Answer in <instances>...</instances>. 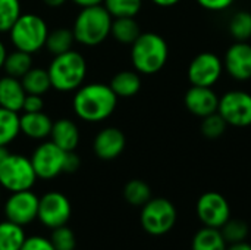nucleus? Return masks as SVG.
I'll return each instance as SVG.
<instances>
[{"mask_svg": "<svg viewBox=\"0 0 251 250\" xmlns=\"http://www.w3.org/2000/svg\"><path fill=\"white\" fill-rule=\"evenodd\" d=\"M40 197L32 190L10 193L3 206L4 220L26 227L37 220Z\"/></svg>", "mask_w": 251, "mask_h": 250, "instance_id": "9d476101", "label": "nucleus"}, {"mask_svg": "<svg viewBox=\"0 0 251 250\" xmlns=\"http://www.w3.org/2000/svg\"><path fill=\"white\" fill-rule=\"evenodd\" d=\"M26 239L22 225L12 221H0V250H21Z\"/></svg>", "mask_w": 251, "mask_h": 250, "instance_id": "4be33fe9", "label": "nucleus"}, {"mask_svg": "<svg viewBox=\"0 0 251 250\" xmlns=\"http://www.w3.org/2000/svg\"><path fill=\"white\" fill-rule=\"evenodd\" d=\"M219 230H221L222 237L225 239L226 245L244 242L249 236V225L243 220L229 218Z\"/></svg>", "mask_w": 251, "mask_h": 250, "instance_id": "7c9ffc66", "label": "nucleus"}, {"mask_svg": "<svg viewBox=\"0 0 251 250\" xmlns=\"http://www.w3.org/2000/svg\"><path fill=\"white\" fill-rule=\"evenodd\" d=\"M25 96L26 93L19 78L9 75L0 78V108L19 112L22 111Z\"/></svg>", "mask_w": 251, "mask_h": 250, "instance_id": "a211bd4d", "label": "nucleus"}, {"mask_svg": "<svg viewBox=\"0 0 251 250\" xmlns=\"http://www.w3.org/2000/svg\"><path fill=\"white\" fill-rule=\"evenodd\" d=\"M169 47L166 40L156 32H141L131 44V60L137 72L157 74L168 62Z\"/></svg>", "mask_w": 251, "mask_h": 250, "instance_id": "f03ea898", "label": "nucleus"}, {"mask_svg": "<svg viewBox=\"0 0 251 250\" xmlns=\"http://www.w3.org/2000/svg\"><path fill=\"white\" fill-rule=\"evenodd\" d=\"M156 6H160V7H171V6H175L178 4L181 0H151Z\"/></svg>", "mask_w": 251, "mask_h": 250, "instance_id": "a19ab883", "label": "nucleus"}, {"mask_svg": "<svg viewBox=\"0 0 251 250\" xmlns=\"http://www.w3.org/2000/svg\"><path fill=\"white\" fill-rule=\"evenodd\" d=\"M224 71V62L218 55L212 52H203L190 62L188 81L191 85L213 87L221 80Z\"/></svg>", "mask_w": 251, "mask_h": 250, "instance_id": "ddd939ff", "label": "nucleus"}, {"mask_svg": "<svg viewBox=\"0 0 251 250\" xmlns=\"http://www.w3.org/2000/svg\"><path fill=\"white\" fill-rule=\"evenodd\" d=\"M6 153H7V150H6V147H0V161L6 156Z\"/></svg>", "mask_w": 251, "mask_h": 250, "instance_id": "c03bdc74", "label": "nucleus"}, {"mask_svg": "<svg viewBox=\"0 0 251 250\" xmlns=\"http://www.w3.org/2000/svg\"><path fill=\"white\" fill-rule=\"evenodd\" d=\"M75 4H78L79 7H90V6H99L103 4L104 0H72Z\"/></svg>", "mask_w": 251, "mask_h": 250, "instance_id": "58836bf2", "label": "nucleus"}, {"mask_svg": "<svg viewBox=\"0 0 251 250\" xmlns=\"http://www.w3.org/2000/svg\"><path fill=\"white\" fill-rule=\"evenodd\" d=\"M21 250H56L50 239L44 236H26Z\"/></svg>", "mask_w": 251, "mask_h": 250, "instance_id": "f704fd0d", "label": "nucleus"}, {"mask_svg": "<svg viewBox=\"0 0 251 250\" xmlns=\"http://www.w3.org/2000/svg\"><path fill=\"white\" fill-rule=\"evenodd\" d=\"M184 103L190 113L204 118L218 112L219 96L215 93L213 87L191 85L184 96Z\"/></svg>", "mask_w": 251, "mask_h": 250, "instance_id": "2eb2a0df", "label": "nucleus"}, {"mask_svg": "<svg viewBox=\"0 0 251 250\" xmlns=\"http://www.w3.org/2000/svg\"><path fill=\"white\" fill-rule=\"evenodd\" d=\"M196 212L203 227L221 228L231 218L229 202L218 192L203 193L196 205Z\"/></svg>", "mask_w": 251, "mask_h": 250, "instance_id": "f8f14e48", "label": "nucleus"}, {"mask_svg": "<svg viewBox=\"0 0 251 250\" xmlns=\"http://www.w3.org/2000/svg\"><path fill=\"white\" fill-rule=\"evenodd\" d=\"M110 88L113 90V93L118 97H132L135 96L140 88H141V78L138 75V72L134 71H122L119 74H116L112 81H110Z\"/></svg>", "mask_w": 251, "mask_h": 250, "instance_id": "aec40b11", "label": "nucleus"}, {"mask_svg": "<svg viewBox=\"0 0 251 250\" xmlns=\"http://www.w3.org/2000/svg\"><path fill=\"white\" fill-rule=\"evenodd\" d=\"M228 31L235 41H249L251 38V12L238 10L228 22Z\"/></svg>", "mask_w": 251, "mask_h": 250, "instance_id": "bb28decb", "label": "nucleus"}, {"mask_svg": "<svg viewBox=\"0 0 251 250\" xmlns=\"http://www.w3.org/2000/svg\"><path fill=\"white\" fill-rule=\"evenodd\" d=\"M226 246L221 230L210 227L200 228L191 242V250H226Z\"/></svg>", "mask_w": 251, "mask_h": 250, "instance_id": "412c9836", "label": "nucleus"}, {"mask_svg": "<svg viewBox=\"0 0 251 250\" xmlns=\"http://www.w3.org/2000/svg\"><path fill=\"white\" fill-rule=\"evenodd\" d=\"M81 165V159L75 152H66L65 155V161H63V172L72 174L75 171H78Z\"/></svg>", "mask_w": 251, "mask_h": 250, "instance_id": "4c0bfd02", "label": "nucleus"}, {"mask_svg": "<svg viewBox=\"0 0 251 250\" xmlns=\"http://www.w3.org/2000/svg\"><path fill=\"white\" fill-rule=\"evenodd\" d=\"M6 56H7L6 47H4V44H3V43L0 41V69H1V68H3V65H4Z\"/></svg>", "mask_w": 251, "mask_h": 250, "instance_id": "79ce46f5", "label": "nucleus"}, {"mask_svg": "<svg viewBox=\"0 0 251 250\" xmlns=\"http://www.w3.org/2000/svg\"><path fill=\"white\" fill-rule=\"evenodd\" d=\"M196 1L209 12H224L229 9L235 0H196Z\"/></svg>", "mask_w": 251, "mask_h": 250, "instance_id": "c9c22d12", "label": "nucleus"}, {"mask_svg": "<svg viewBox=\"0 0 251 250\" xmlns=\"http://www.w3.org/2000/svg\"><path fill=\"white\" fill-rule=\"evenodd\" d=\"M225 72L235 81H249L251 78V44L249 41H235L228 47L222 59Z\"/></svg>", "mask_w": 251, "mask_h": 250, "instance_id": "4468645a", "label": "nucleus"}, {"mask_svg": "<svg viewBox=\"0 0 251 250\" xmlns=\"http://www.w3.org/2000/svg\"><path fill=\"white\" fill-rule=\"evenodd\" d=\"M10 41L16 50H22L25 53H37L46 46V40L49 35L47 24L43 18L34 13H21L13 27L9 31Z\"/></svg>", "mask_w": 251, "mask_h": 250, "instance_id": "39448f33", "label": "nucleus"}, {"mask_svg": "<svg viewBox=\"0 0 251 250\" xmlns=\"http://www.w3.org/2000/svg\"><path fill=\"white\" fill-rule=\"evenodd\" d=\"M43 108H44V102H43L41 96H37V94H26L25 96L24 106H22L24 112H41Z\"/></svg>", "mask_w": 251, "mask_h": 250, "instance_id": "e433bc0d", "label": "nucleus"}, {"mask_svg": "<svg viewBox=\"0 0 251 250\" xmlns=\"http://www.w3.org/2000/svg\"><path fill=\"white\" fill-rule=\"evenodd\" d=\"M21 133L18 112L0 108V147H6Z\"/></svg>", "mask_w": 251, "mask_h": 250, "instance_id": "393cba45", "label": "nucleus"}, {"mask_svg": "<svg viewBox=\"0 0 251 250\" xmlns=\"http://www.w3.org/2000/svg\"><path fill=\"white\" fill-rule=\"evenodd\" d=\"M226 127H228V124L225 122V119L218 112H215L209 116L201 118L200 130L204 137L213 140V139H219L221 136H224L226 131Z\"/></svg>", "mask_w": 251, "mask_h": 250, "instance_id": "473e14b6", "label": "nucleus"}, {"mask_svg": "<svg viewBox=\"0 0 251 250\" xmlns=\"http://www.w3.org/2000/svg\"><path fill=\"white\" fill-rule=\"evenodd\" d=\"M21 83L26 94L43 96L49 88H51L50 77L47 69L43 68H31L22 78Z\"/></svg>", "mask_w": 251, "mask_h": 250, "instance_id": "b1692460", "label": "nucleus"}, {"mask_svg": "<svg viewBox=\"0 0 251 250\" xmlns=\"http://www.w3.org/2000/svg\"><path fill=\"white\" fill-rule=\"evenodd\" d=\"M218 113L235 128L251 125V94L244 90H229L219 97Z\"/></svg>", "mask_w": 251, "mask_h": 250, "instance_id": "6e6552de", "label": "nucleus"}, {"mask_svg": "<svg viewBox=\"0 0 251 250\" xmlns=\"http://www.w3.org/2000/svg\"><path fill=\"white\" fill-rule=\"evenodd\" d=\"M47 6H51V7H59L62 6L66 0H43Z\"/></svg>", "mask_w": 251, "mask_h": 250, "instance_id": "37998d69", "label": "nucleus"}, {"mask_svg": "<svg viewBox=\"0 0 251 250\" xmlns=\"http://www.w3.org/2000/svg\"><path fill=\"white\" fill-rule=\"evenodd\" d=\"M21 16L19 0H0V32H7Z\"/></svg>", "mask_w": 251, "mask_h": 250, "instance_id": "2f4dec72", "label": "nucleus"}, {"mask_svg": "<svg viewBox=\"0 0 251 250\" xmlns=\"http://www.w3.org/2000/svg\"><path fill=\"white\" fill-rule=\"evenodd\" d=\"M66 152L56 146L51 140L41 143L31 155V164L40 180H53L63 172V161Z\"/></svg>", "mask_w": 251, "mask_h": 250, "instance_id": "9b49d317", "label": "nucleus"}, {"mask_svg": "<svg viewBox=\"0 0 251 250\" xmlns=\"http://www.w3.org/2000/svg\"><path fill=\"white\" fill-rule=\"evenodd\" d=\"M103 6L112 18H135L141 10L143 0H104Z\"/></svg>", "mask_w": 251, "mask_h": 250, "instance_id": "c756f323", "label": "nucleus"}, {"mask_svg": "<svg viewBox=\"0 0 251 250\" xmlns=\"http://www.w3.org/2000/svg\"><path fill=\"white\" fill-rule=\"evenodd\" d=\"M51 87L57 91L78 90L87 75V62L84 56L75 50H69L62 55H56L49 69Z\"/></svg>", "mask_w": 251, "mask_h": 250, "instance_id": "7ed1b4c3", "label": "nucleus"}, {"mask_svg": "<svg viewBox=\"0 0 251 250\" xmlns=\"http://www.w3.org/2000/svg\"><path fill=\"white\" fill-rule=\"evenodd\" d=\"M176 208L165 197H151L141 206L140 222L143 230L154 237L168 234L176 224Z\"/></svg>", "mask_w": 251, "mask_h": 250, "instance_id": "0eeeda50", "label": "nucleus"}, {"mask_svg": "<svg viewBox=\"0 0 251 250\" xmlns=\"http://www.w3.org/2000/svg\"><path fill=\"white\" fill-rule=\"evenodd\" d=\"M19 127L21 133L32 140H43L47 139L51 133L53 121L49 115L41 112H25L19 116Z\"/></svg>", "mask_w": 251, "mask_h": 250, "instance_id": "f3484780", "label": "nucleus"}, {"mask_svg": "<svg viewBox=\"0 0 251 250\" xmlns=\"http://www.w3.org/2000/svg\"><path fill=\"white\" fill-rule=\"evenodd\" d=\"M37 180L29 158L7 152L0 161V187L9 193L31 190Z\"/></svg>", "mask_w": 251, "mask_h": 250, "instance_id": "423d86ee", "label": "nucleus"}, {"mask_svg": "<svg viewBox=\"0 0 251 250\" xmlns=\"http://www.w3.org/2000/svg\"><path fill=\"white\" fill-rule=\"evenodd\" d=\"M124 199L132 206H143L151 199V189L143 180H131L124 187Z\"/></svg>", "mask_w": 251, "mask_h": 250, "instance_id": "cd10ccee", "label": "nucleus"}, {"mask_svg": "<svg viewBox=\"0 0 251 250\" xmlns=\"http://www.w3.org/2000/svg\"><path fill=\"white\" fill-rule=\"evenodd\" d=\"M112 21L113 18L103 4L82 7L72 28L75 41L84 46H97L103 43L110 34Z\"/></svg>", "mask_w": 251, "mask_h": 250, "instance_id": "20e7f679", "label": "nucleus"}, {"mask_svg": "<svg viewBox=\"0 0 251 250\" xmlns=\"http://www.w3.org/2000/svg\"><path fill=\"white\" fill-rule=\"evenodd\" d=\"M226 250H251V245L244 240V242H240V243L228 245V246H226Z\"/></svg>", "mask_w": 251, "mask_h": 250, "instance_id": "ea45409f", "label": "nucleus"}, {"mask_svg": "<svg viewBox=\"0 0 251 250\" xmlns=\"http://www.w3.org/2000/svg\"><path fill=\"white\" fill-rule=\"evenodd\" d=\"M125 144L126 139L124 133L119 128L107 127L96 136L93 141V150L97 158L103 161H113L122 155Z\"/></svg>", "mask_w": 251, "mask_h": 250, "instance_id": "dca6fc26", "label": "nucleus"}, {"mask_svg": "<svg viewBox=\"0 0 251 250\" xmlns=\"http://www.w3.org/2000/svg\"><path fill=\"white\" fill-rule=\"evenodd\" d=\"M49 239L56 250H75L76 248V237L68 225H62L51 230Z\"/></svg>", "mask_w": 251, "mask_h": 250, "instance_id": "72a5a7b5", "label": "nucleus"}, {"mask_svg": "<svg viewBox=\"0 0 251 250\" xmlns=\"http://www.w3.org/2000/svg\"><path fill=\"white\" fill-rule=\"evenodd\" d=\"M110 34L122 44H132L140 37L141 29L135 18H113Z\"/></svg>", "mask_w": 251, "mask_h": 250, "instance_id": "5701e85b", "label": "nucleus"}, {"mask_svg": "<svg viewBox=\"0 0 251 250\" xmlns=\"http://www.w3.org/2000/svg\"><path fill=\"white\" fill-rule=\"evenodd\" d=\"M74 111L85 122H101L109 118L118 105V96L110 85L91 83L81 85L74 96Z\"/></svg>", "mask_w": 251, "mask_h": 250, "instance_id": "f257e3e1", "label": "nucleus"}, {"mask_svg": "<svg viewBox=\"0 0 251 250\" xmlns=\"http://www.w3.org/2000/svg\"><path fill=\"white\" fill-rule=\"evenodd\" d=\"M32 68V60L31 55L25 53L22 50H15L6 56L3 69L6 71V75L15 77V78H22L29 69Z\"/></svg>", "mask_w": 251, "mask_h": 250, "instance_id": "a878e982", "label": "nucleus"}, {"mask_svg": "<svg viewBox=\"0 0 251 250\" xmlns=\"http://www.w3.org/2000/svg\"><path fill=\"white\" fill-rule=\"evenodd\" d=\"M74 41H75V37L71 29L59 28V29L49 32L47 40H46V47L49 49L50 53L56 56V55H62V53L72 50Z\"/></svg>", "mask_w": 251, "mask_h": 250, "instance_id": "c85d7f7f", "label": "nucleus"}, {"mask_svg": "<svg viewBox=\"0 0 251 250\" xmlns=\"http://www.w3.org/2000/svg\"><path fill=\"white\" fill-rule=\"evenodd\" d=\"M50 137H51V141L56 146H59L62 150L74 152L79 143V130L74 121L68 118H62L53 122Z\"/></svg>", "mask_w": 251, "mask_h": 250, "instance_id": "6ab92c4d", "label": "nucleus"}, {"mask_svg": "<svg viewBox=\"0 0 251 250\" xmlns=\"http://www.w3.org/2000/svg\"><path fill=\"white\" fill-rule=\"evenodd\" d=\"M72 217L71 200L60 192H47L38 200L37 220L49 230L66 225Z\"/></svg>", "mask_w": 251, "mask_h": 250, "instance_id": "1a4fd4ad", "label": "nucleus"}]
</instances>
